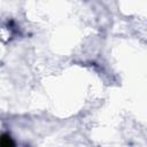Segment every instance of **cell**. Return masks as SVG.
<instances>
[{
    "label": "cell",
    "mask_w": 147,
    "mask_h": 147,
    "mask_svg": "<svg viewBox=\"0 0 147 147\" xmlns=\"http://www.w3.org/2000/svg\"><path fill=\"white\" fill-rule=\"evenodd\" d=\"M0 147H15V142L9 134H1L0 136Z\"/></svg>",
    "instance_id": "1"
}]
</instances>
